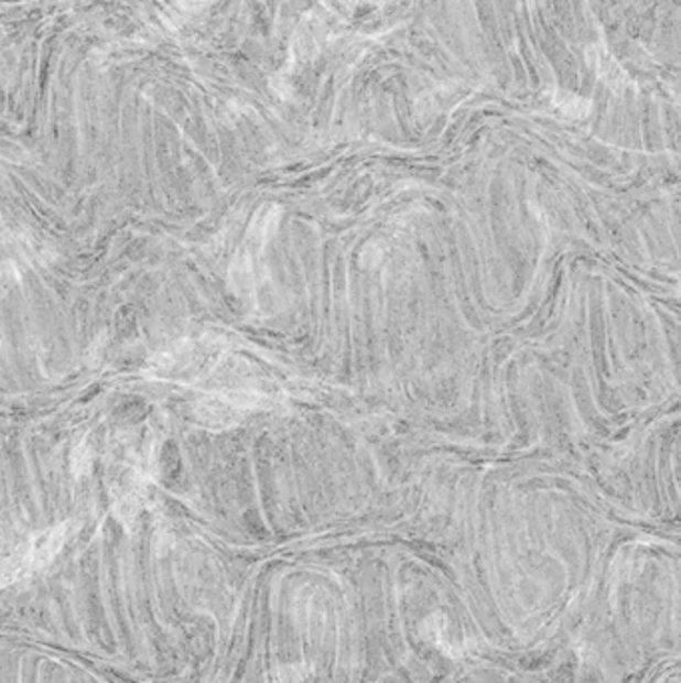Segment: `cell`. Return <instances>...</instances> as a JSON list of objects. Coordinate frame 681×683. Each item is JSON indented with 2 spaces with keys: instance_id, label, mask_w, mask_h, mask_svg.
<instances>
[{
  "instance_id": "6da1fadb",
  "label": "cell",
  "mask_w": 681,
  "mask_h": 683,
  "mask_svg": "<svg viewBox=\"0 0 681 683\" xmlns=\"http://www.w3.org/2000/svg\"><path fill=\"white\" fill-rule=\"evenodd\" d=\"M66 538H68L66 523L34 538L31 544L24 545L21 552L12 555L11 560L0 570V584H9L19 577L31 576L32 572L51 564L54 555L61 552Z\"/></svg>"
}]
</instances>
